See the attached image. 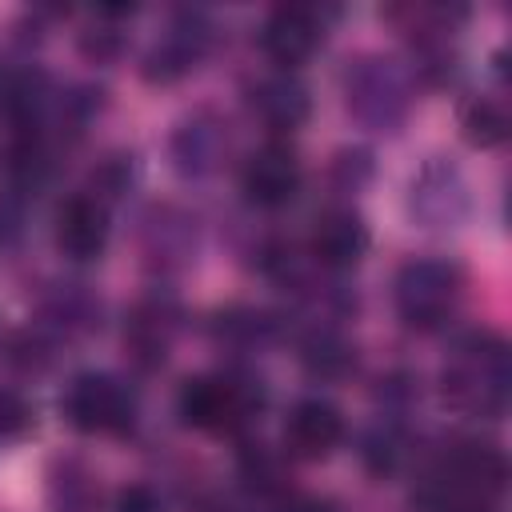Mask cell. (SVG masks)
Listing matches in <instances>:
<instances>
[{
    "instance_id": "5bb4252c",
    "label": "cell",
    "mask_w": 512,
    "mask_h": 512,
    "mask_svg": "<svg viewBox=\"0 0 512 512\" xmlns=\"http://www.w3.org/2000/svg\"><path fill=\"white\" fill-rule=\"evenodd\" d=\"M172 160L184 176H204L220 160V128L208 120H184L172 136Z\"/></svg>"
},
{
    "instance_id": "30bf717a",
    "label": "cell",
    "mask_w": 512,
    "mask_h": 512,
    "mask_svg": "<svg viewBox=\"0 0 512 512\" xmlns=\"http://www.w3.org/2000/svg\"><path fill=\"white\" fill-rule=\"evenodd\" d=\"M284 440L296 456L304 460H320L328 456L340 440H344V416L336 404L320 400V396H308L300 400L292 412H288V424H284Z\"/></svg>"
},
{
    "instance_id": "6da1fadb",
    "label": "cell",
    "mask_w": 512,
    "mask_h": 512,
    "mask_svg": "<svg viewBox=\"0 0 512 512\" xmlns=\"http://www.w3.org/2000/svg\"><path fill=\"white\" fill-rule=\"evenodd\" d=\"M508 352L492 332H472L444 364V396L472 416H500L508 404Z\"/></svg>"
},
{
    "instance_id": "d6986e66",
    "label": "cell",
    "mask_w": 512,
    "mask_h": 512,
    "mask_svg": "<svg viewBox=\"0 0 512 512\" xmlns=\"http://www.w3.org/2000/svg\"><path fill=\"white\" fill-rule=\"evenodd\" d=\"M116 512H164V508H160V496L148 484H132L116 496Z\"/></svg>"
},
{
    "instance_id": "7a4b0ae2",
    "label": "cell",
    "mask_w": 512,
    "mask_h": 512,
    "mask_svg": "<svg viewBox=\"0 0 512 512\" xmlns=\"http://www.w3.org/2000/svg\"><path fill=\"white\" fill-rule=\"evenodd\" d=\"M464 276L456 264L448 260H412L400 268L396 276V312L408 328H436L452 316L456 300H460Z\"/></svg>"
},
{
    "instance_id": "2e32d148",
    "label": "cell",
    "mask_w": 512,
    "mask_h": 512,
    "mask_svg": "<svg viewBox=\"0 0 512 512\" xmlns=\"http://www.w3.org/2000/svg\"><path fill=\"white\" fill-rule=\"evenodd\" d=\"M460 128H464L468 144H476V148H496V144H504V136H508V112H504V104H496V100H472V104L464 108Z\"/></svg>"
},
{
    "instance_id": "5b68a950",
    "label": "cell",
    "mask_w": 512,
    "mask_h": 512,
    "mask_svg": "<svg viewBox=\"0 0 512 512\" xmlns=\"http://www.w3.org/2000/svg\"><path fill=\"white\" fill-rule=\"evenodd\" d=\"M248 404H252L248 400V388L236 384V380H228V376H196V380H188L180 388V400H176L184 424L208 428V432L232 428L236 420H244L248 416Z\"/></svg>"
},
{
    "instance_id": "8fae6325",
    "label": "cell",
    "mask_w": 512,
    "mask_h": 512,
    "mask_svg": "<svg viewBox=\"0 0 512 512\" xmlns=\"http://www.w3.org/2000/svg\"><path fill=\"white\" fill-rule=\"evenodd\" d=\"M56 244L72 260H92L108 244V208L96 196H72L56 212Z\"/></svg>"
},
{
    "instance_id": "ba28073f",
    "label": "cell",
    "mask_w": 512,
    "mask_h": 512,
    "mask_svg": "<svg viewBox=\"0 0 512 512\" xmlns=\"http://www.w3.org/2000/svg\"><path fill=\"white\" fill-rule=\"evenodd\" d=\"M240 184L256 208H284L300 192V160L284 144H264L248 156Z\"/></svg>"
},
{
    "instance_id": "9a60e30c",
    "label": "cell",
    "mask_w": 512,
    "mask_h": 512,
    "mask_svg": "<svg viewBox=\"0 0 512 512\" xmlns=\"http://www.w3.org/2000/svg\"><path fill=\"white\" fill-rule=\"evenodd\" d=\"M304 368L312 372V376H340L348 364H352V348L344 344V336L340 332H332V328H316L308 340H304Z\"/></svg>"
},
{
    "instance_id": "ac0fdd59",
    "label": "cell",
    "mask_w": 512,
    "mask_h": 512,
    "mask_svg": "<svg viewBox=\"0 0 512 512\" xmlns=\"http://www.w3.org/2000/svg\"><path fill=\"white\" fill-rule=\"evenodd\" d=\"M28 424H32V408H28V400H24L20 392H12V388H0V440L20 436Z\"/></svg>"
},
{
    "instance_id": "e0dca14e",
    "label": "cell",
    "mask_w": 512,
    "mask_h": 512,
    "mask_svg": "<svg viewBox=\"0 0 512 512\" xmlns=\"http://www.w3.org/2000/svg\"><path fill=\"white\" fill-rule=\"evenodd\" d=\"M400 460H404V436H400V428L384 424V428H376V432L364 440V464H368L376 476L396 472Z\"/></svg>"
},
{
    "instance_id": "277c9868",
    "label": "cell",
    "mask_w": 512,
    "mask_h": 512,
    "mask_svg": "<svg viewBox=\"0 0 512 512\" xmlns=\"http://www.w3.org/2000/svg\"><path fill=\"white\" fill-rule=\"evenodd\" d=\"M132 392L108 372H84L64 392V416L80 432H124L132 424Z\"/></svg>"
},
{
    "instance_id": "7c38bea8",
    "label": "cell",
    "mask_w": 512,
    "mask_h": 512,
    "mask_svg": "<svg viewBox=\"0 0 512 512\" xmlns=\"http://www.w3.org/2000/svg\"><path fill=\"white\" fill-rule=\"evenodd\" d=\"M312 256L320 268H352L368 252V228L352 208H328L312 228Z\"/></svg>"
},
{
    "instance_id": "52a82bcc",
    "label": "cell",
    "mask_w": 512,
    "mask_h": 512,
    "mask_svg": "<svg viewBox=\"0 0 512 512\" xmlns=\"http://www.w3.org/2000/svg\"><path fill=\"white\" fill-rule=\"evenodd\" d=\"M324 36V24L316 16V8H304V4H280L268 12L264 28H260V44L264 52L288 72L292 64H304L316 44Z\"/></svg>"
},
{
    "instance_id": "4fadbf2b",
    "label": "cell",
    "mask_w": 512,
    "mask_h": 512,
    "mask_svg": "<svg viewBox=\"0 0 512 512\" xmlns=\"http://www.w3.org/2000/svg\"><path fill=\"white\" fill-rule=\"evenodd\" d=\"M248 104H252V112H256L268 128H276V132L300 128V124L308 120V108H312L308 88H304L292 72H276V76L256 80L252 92H248Z\"/></svg>"
},
{
    "instance_id": "8992f818",
    "label": "cell",
    "mask_w": 512,
    "mask_h": 512,
    "mask_svg": "<svg viewBox=\"0 0 512 512\" xmlns=\"http://www.w3.org/2000/svg\"><path fill=\"white\" fill-rule=\"evenodd\" d=\"M208 36H212V28H208L204 12H180V16L172 20V28H168V32L152 44V52L144 56V76H148L152 84H172V80H180V76L192 72L196 60L204 56Z\"/></svg>"
},
{
    "instance_id": "9c48e42d",
    "label": "cell",
    "mask_w": 512,
    "mask_h": 512,
    "mask_svg": "<svg viewBox=\"0 0 512 512\" xmlns=\"http://www.w3.org/2000/svg\"><path fill=\"white\" fill-rule=\"evenodd\" d=\"M408 208L424 228H452L464 216V180L456 168L428 164L412 188H408Z\"/></svg>"
},
{
    "instance_id": "3957f363",
    "label": "cell",
    "mask_w": 512,
    "mask_h": 512,
    "mask_svg": "<svg viewBox=\"0 0 512 512\" xmlns=\"http://www.w3.org/2000/svg\"><path fill=\"white\" fill-rule=\"evenodd\" d=\"M344 96H348V112H356L364 124H372L380 132L400 124V116L408 108V84H404L400 68L380 56H364L348 68Z\"/></svg>"
}]
</instances>
